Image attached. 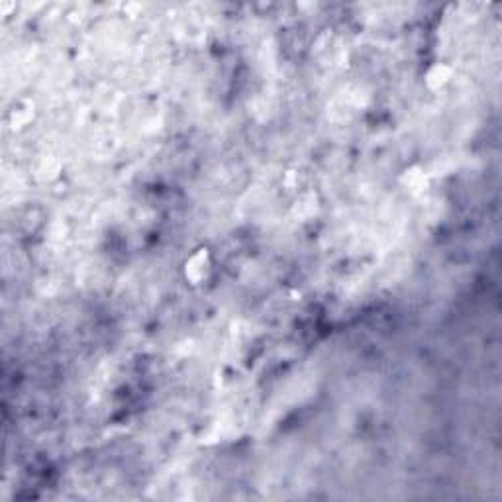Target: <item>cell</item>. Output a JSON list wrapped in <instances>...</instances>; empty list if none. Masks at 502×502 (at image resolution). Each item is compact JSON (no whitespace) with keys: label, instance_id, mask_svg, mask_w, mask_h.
Instances as JSON below:
<instances>
[{"label":"cell","instance_id":"6da1fadb","mask_svg":"<svg viewBox=\"0 0 502 502\" xmlns=\"http://www.w3.org/2000/svg\"><path fill=\"white\" fill-rule=\"evenodd\" d=\"M212 271V256H210V251H208L206 247L195 249V251L185 259V263H183V275H185L188 285H193V287H200V285L210 281Z\"/></svg>","mask_w":502,"mask_h":502},{"label":"cell","instance_id":"7a4b0ae2","mask_svg":"<svg viewBox=\"0 0 502 502\" xmlns=\"http://www.w3.org/2000/svg\"><path fill=\"white\" fill-rule=\"evenodd\" d=\"M451 77H453V71H451L450 65H445V63H434V65H430V67L426 69V89L432 91V93H440V91H443L445 86L450 85Z\"/></svg>","mask_w":502,"mask_h":502},{"label":"cell","instance_id":"3957f363","mask_svg":"<svg viewBox=\"0 0 502 502\" xmlns=\"http://www.w3.org/2000/svg\"><path fill=\"white\" fill-rule=\"evenodd\" d=\"M32 120H34V104L28 103V101H18V103L12 104V108L8 110L10 128H26Z\"/></svg>","mask_w":502,"mask_h":502},{"label":"cell","instance_id":"277c9868","mask_svg":"<svg viewBox=\"0 0 502 502\" xmlns=\"http://www.w3.org/2000/svg\"><path fill=\"white\" fill-rule=\"evenodd\" d=\"M400 181H402L406 187L418 188L422 183H424V173H422V169H418V167H410V169H406L404 173H402Z\"/></svg>","mask_w":502,"mask_h":502}]
</instances>
